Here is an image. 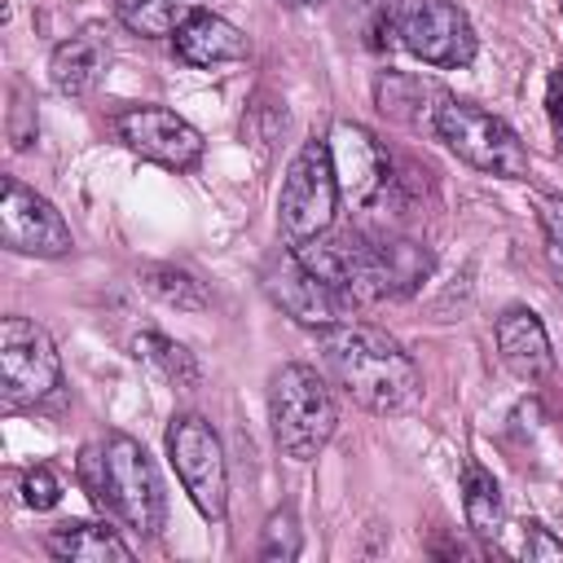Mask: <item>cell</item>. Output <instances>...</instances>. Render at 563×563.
Listing matches in <instances>:
<instances>
[{
    "label": "cell",
    "mask_w": 563,
    "mask_h": 563,
    "mask_svg": "<svg viewBox=\"0 0 563 563\" xmlns=\"http://www.w3.org/2000/svg\"><path fill=\"white\" fill-rule=\"evenodd\" d=\"M75 475H79V488L92 497V506L101 515H110L119 528H128L145 541L163 532V523H167L163 479H158L150 453L141 449V440H132L128 431H106V435L88 440L79 449Z\"/></svg>",
    "instance_id": "6da1fadb"
},
{
    "label": "cell",
    "mask_w": 563,
    "mask_h": 563,
    "mask_svg": "<svg viewBox=\"0 0 563 563\" xmlns=\"http://www.w3.org/2000/svg\"><path fill=\"white\" fill-rule=\"evenodd\" d=\"M321 361L330 378L352 396V405L369 413H400L418 400L422 378L413 356L378 325L343 321L321 330Z\"/></svg>",
    "instance_id": "7a4b0ae2"
},
{
    "label": "cell",
    "mask_w": 563,
    "mask_h": 563,
    "mask_svg": "<svg viewBox=\"0 0 563 563\" xmlns=\"http://www.w3.org/2000/svg\"><path fill=\"white\" fill-rule=\"evenodd\" d=\"M268 431L282 457L312 462L339 431V405L330 378L317 365L290 361L277 365L268 378Z\"/></svg>",
    "instance_id": "3957f363"
},
{
    "label": "cell",
    "mask_w": 563,
    "mask_h": 563,
    "mask_svg": "<svg viewBox=\"0 0 563 563\" xmlns=\"http://www.w3.org/2000/svg\"><path fill=\"white\" fill-rule=\"evenodd\" d=\"M431 136L453 154L462 158L466 167L484 172V176H497V180H528V150L519 141V132L475 106V101H462V97H444L440 110H435V123H431Z\"/></svg>",
    "instance_id": "277c9868"
},
{
    "label": "cell",
    "mask_w": 563,
    "mask_h": 563,
    "mask_svg": "<svg viewBox=\"0 0 563 563\" xmlns=\"http://www.w3.org/2000/svg\"><path fill=\"white\" fill-rule=\"evenodd\" d=\"M339 180H334V163H330V141L325 136H308L299 145V154L290 158L286 176H282V194H277V229L286 246H299L325 229H334L339 216Z\"/></svg>",
    "instance_id": "5b68a950"
},
{
    "label": "cell",
    "mask_w": 563,
    "mask_h": 563,
    "mask_svg": "<svg viewBox=\"0 0 563 563\" xmlns=\"http://www.w3.org/2000/svg\"><path fill=\"white\" fill-rule=\"evenodd\" d=\"M163 444H167V462L185 497L198 506L202 519L220 523L229 515V462H224V444L216 427L202 413L185 409V413H172Z\"/></svg>",
    "instance_id": "8992f818"
},
{
    "label": "cell",
    "mask_w": 563,
    "mask_h": 563,
    "mask_svg": "<svg viewBox=\"0 0 563 563\" xmlns=\"http://www.w3.org/2000/svg\"><path fill=\"white\" fill-rule=\"evenodd\" d=\"M391 40L435 70H462L475 62V26L453 0H391L387 13Z\"/></svg>",
    "instance_id": "52a82bcc"
},
{
    "label": "cell",
    "mask_w": 563,
    "mask_h": 563,
    "mask_svg": "<svg viewBox=\"0 0 563 563\" xmlns=\"http://www.w3.org/2000/svg\"><path fill=\"white\" fill-rule=\"evenodd\" d=\"M62 387V356L44 325L31 317L0 321V391L9 409L48 400Z\"/></svg>",
    "instance_id": "ba28073f"
},
{
    "label": "cell",
    "mask_w": 563,
    "mask_h": 563,
    "mask_svg": "<svg viewBox=\"0 0 563 563\" xmlns=\"http://www.w3.org/2000/svg\"><path fill=\"white\" fill-rule=\"evenodd\" d=\"M260 286H264V295H268L295 325H303V330L343 325V321H352V308H356L347 295H339L330 282H321V277L295 255V246H286V251H277V255L264 260Z\"/></svg>",
    "instance_id": "9c48e42d"
},
{
    "label": "cell",
    "mask_w": 563,
    "mask_h": 563,
    "mask_svg": "<svg viewBox=\"0 0 563 563\" xmlns=\"http://www.w3.org/2000/svg\"><path fill=\"white\" fill-rule=\"evenodd\" d=\"M0 246L13 255L62 260L75 251V233L44 194L22 185L18 176H4L0 180Z\"/></svg>",
    "instance_id": "30bf717a"
},
{
    "label": "cell",
    "mask_w": 563,
    "mask_h": 563,
    "mask_svg": "<svg viewBox=\"0 0 563 563\" xmlns=\"http://www.w3.org/2000/svg\"><path fill=\"white\" fill-rule=\"evenodd\" d=\"M110 128H114L119 145H128L132 154H141L145 163H158L167 172H194L207 150L202 132L167 106H123L110 119Z\"/></svg>",
    "instance_id": "8fae6325"
},
{
    "label": "cell",
    "mask_w": 563,
    "mask_h": 563,
    "mask_svg": "<svg viewBox=\"0 0 563 563\" xmlns=\"http://www.w3.org/2000/svg\"><path fill=\"white\" fill-rule=\"evenodd\" d=\"M325 141H330V163H334L343 202L374 207L391 185V154L383 150V141L365 123H352V119H339L325 132Z\"/></svg>",
    "instance_id": "7c38bea8"
},
{
    "label": "cell",
    "mask_w": 563,
    "mask_h": 563,
    "mask_svg": "<svg viewBox=\"0 0 563 563\" xmlns=\"http://www.w3.org/2000/svg\"><path fill=\"white\" fill-rule=\"evenodd\" d=\"M493 343H497V356L501 365L519 378V383H545L550 369H554V347H550V334H545V321L532 312V308H506L497 321H493Z\"/></svg>",
    "instance_id": "4fadbf2b"
},
{
    "label": "cell",
    "mask_w": 563,
    "mask_h": 563,
    "mask_svg": "<svg viewBox=\"0 0 563 563\" xmlns=\"http://www.w3.org/2000/svg\"><path fill=\"white\" fill-rule=\"evenodd\" d=\"M172 48L185 66L194 70H211V66H229V62H242L251 53L246 44V31H238L229 18L211 13V9H198L176 35H172Z\"/></svg>",
    "instance_id": "5bb4252c"
},
{
    "label": "cell",
    "mask_w": 563,
    "mask_h": 563,
    "mask_svg": "<svg viewBox=\"0 0 563 563\" xmlns=\"http://www.w3.org/2000/svg\"><path fill=\"white\" fill-rule=\"evenodd\" d=\"M449 92L422 75H405V70H378L374 79V106L378 114H387L391 123H405V128H418V132H431L435 123V110Z\"/></svg>",
    "instance_id": "9a60e30c"
},
{
    "label": "cell",
    "mask_w": 563,
    "mask_h": 563,
    "mask_svg": "<svg viewBox=\"0 0 563 563\" xmlns=\"http://www.w3.org/2000/svg\"><path fill=\"white\" fill-rule=\"evenodd\" d=\"M106 66H110L106 40H101L97 31H79V35L62 40V44L53 48V57H48V79H53V88H57L62 97H88V92L101 84Z\"/></svg>",
    "instance_id": "2e32d148"
},
{
    "label": "cell",
    "mask_w": 563,
    "mask_h": 563,
    "mask_svg": "<svg viewBox=\"0 0 563 563\" xmlns=\"http://www.w3.org/2000/svg\"><path fill=\"white\" fill-rule=\"evenodd\" d=\"M44 550L62 563H132V545L110 523H88V519H66L48 528Z\"/></svg>",
    "instance_id": "e0dca14e"
},
{
    "label": "cell",
    "mask_w": 563,
    "mask_h": 563,
    "mask_svg": "<svg viewBox=\"0 0 563 563\" xmlns=\"http://www.w3.org/2000/svg\"><path fill=\"white\" fill-rule=\"evenodd\" d=\"M136 286L150 299H158V303H167L176 312H207L211 308L207 282L198 273H189L185 264H141L136 268Z\"/></svg>",
    "instance_id": "ac0fdd59"
},
{
    "label": "cell",
    "mask_w": 563,
    "mask_h": 563,
    "mask_svg": "<svg viewBox=\"0 0 563 563\" xmlns=\"http://www.w3.org/2000/svg\"><path fill=\"white\" fill-rule=\"evenodd\" d=\"M462 515L466 528L475 537H497L506 523V501H501V484L493 479V471H484L475 457L462 462Z\"/></svg>",
    "instance_id": "d6986e66"
},
{
    "label": "cell",
    "mask_w": 563,
    "mask_h": 563,
    "mask_svg": "<svg viewBox=\"0 0 563 563\" xmlns=\"http://www.w3.org/2000/svg\"><path fill=\"white\" fill-rule=\"evenodd\" d=\"M132 356L145 361L158 378H167V383L180 387V391L202 387V365H198V356H194L185 343H176V339H167V334H158V330H141V334L132 339Z\"/></svg>",
    "instance_id": "ffe728a7"
},
{
    "label": "cell",
    "mask_w": 563,
    "mask_h": 563,
    "mask_svg": "<svg viewBox=\"0 0 563 563\" xmlns=\"http://www.w3.org/2000/svg\"><path fill=\"white\" fill-rule=\"evenodd\" d=\"M198 9H207V4H202V0H114L119 22H123L132 35H145V40L176 35Z\"/></svg>",
    "instance_id": "44dd1931"
},
{
    "label": "cell",
    "mask_w": 563,
    "mask_h": 563,
    "mask_svg": "<svg viewBox=\"0 0 563 563\" xmlns=\"http://www.w3.org/2000/svg\"><path fill=\"white\" fill-rule=\"evenodd\" d=\"M299 550H303V537H299L295 510H290V506L273 510V515L264 519V528H260V559H268V563H290V559H299Z\"/></svg>",
    "instance_id": "7402d4cb"
},
{
    "label": "cell",
    "mask_w": 563,
    "mask_h": 563,
    "mask_svg": "<svg viewBox=\"0 0 563 563\" xmlns=\"http://www.w3.org/2000/svg\"><path fill=\"white\" fill-rule=\"evenodd\" d=\"M537 224H541V242H545V264L563 286V194L537 198Z\"/></svg>",
    "instance_id": "603a6c76"
},
{
    "label": "cell",
    "mask_w": 563,
    "mask_h": 563,
    "mask_svg": "<svg viewBox=\"0 0 563 563\" xmlns=\"http://www.w3.org/2000/svg\"><path fill=\"white\" fill-rule=\"evenodd\" d=\"M18 493H22V501H26L31 510H53V506L62 501V479H57V471H53V466L35 462V466H26V471H22Z\"/></svg>",
    "instance_id": "cb8c5ba5"
},
{
    "label": "cell",
    "mask_w": 563,
    "mask_h": 563,
    "mask_svg": "<svg viewBox=\"0 0 563 563\" xmlns=\"http://www.w3.org/2000/svg\"><path fill=\"white\" fill-rule=\"evenodd\" d=\"M523 532H519V554L528 559V563H563V537H554L545 523H537V519H528V523H519Z\"/></svg>",
    "instance_id": "d4e9b609"
},
{
    "label": "cell",
    "mask_w": 563,
    "mask_h": 563,
    "mask_svg": "<svg viewBox=\"0 0 563 563\" xmlns=\"http://www.w3.org/2000/svg\"><path fill=\"white\" fill-rule=\"evenodd\" d=\"M545 114H550L554 132L563 136V66L545 75Z\"/></svg>",
    "instance_id": "484cf974"
},
{
    "label": "cell",
    "mask_w": 563,
    "mask_h": 563,
    "mask_svg": "<svg viewBox=\"0 0 563 563\" xmlns=\"http://www.w3.org/2000/svg\"><path fill=\"white\" fill-rule=\"evenodd\" d=\"M286 4H299V9H317V4H325V0H286Z\"/></svg>",
    "instance_id": "4316f807"
},
{
    "label": "cell",
    "mask_w": 563,
    "mask_h": 563,
    "mask_svg": "<svg viewBox=\"0 0 563 563\" xmlns=\"http://www.w3.org/2000/svg\"><path fill=\"white\" fill-rule=\"evenodd\" d=\"M559 9H563V0H559Z\"/></svg>",
    "instance_id": "83f0119b"
}]
</instances>
